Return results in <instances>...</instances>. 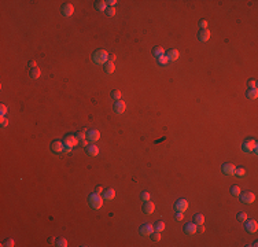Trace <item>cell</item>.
<instances>
[{
    "mask_svg": "<svg viewBox=\"0 0 258 247\" xmlns=\"http://www.w3.org/2000/svg\"><path fill=\"white\" fill-rule=\"evenodd\" d=\"M28 66H29V69H35V67H37V65H36V61H29Z\"/></svg>",
    "mask_w": 258,
    "mask_h": 247,
    "instance_id": "cell-44",
    "label": "cell"
},
{
    "mask_svg": "<svg viewBox=\"0 0 258 247\" xmlns=\"http://www.w3.org/2000/svg\"><path fill=\"white\" fill-rule=\"evenodd\" d=\"M114 61H115V55H114V54H109V61H107V62H111V63H113Z\"/></svg>",
    "mask_w": 258,
    "mask_h": 247,
    "instance_id": "cell-48",
    "label": "cell"
},
{
    "mask_svg": "<svg viewBox=\"0 0 258 247\" xmlns=\"http://www.w3.org/2000/svg\"><path fill=\"white\" fill-rule=\"evenodd\" d=\"M235 174H236V176H240V177H242V176H244V174H246V170H244V168H242V166L236 168V169H235Z\"/></svg>",
    "mask_w": 258,
    "mask_h": 247,
    "instance_id": "cell-34",
    "label": "cell"
},
{
    "mask_svg": "<svg viewBox=\"0 0 258 247\" xmlns=\"http://www.w3.org/2000/svg\"><path fill=\"white\" fill-rule=\"evenodd\" d=\"M236 218L239 220V221H242V222H244V221L247 220V213H244V212H242V213H237Z\"/></svg>",
    "mask_w": 258,
    "mask_h": 247,
    "instance_id": "cell-33",
    "label": "cell"
},
{
    "mask_svg": "<svg viewBox=\"0 0 258 247\" xmlns=\"http://www.w3.org/2000/svg\"><path fill=\"white\" fill-rule=\"evenodd\" d=\"M88 202H89V205H91L92 209H100L102 205H103V198L96 194V192H93L89 195V198H88Z\"/></svg>",
    "mask_w": 258,
    "mask_h": 247,
    "instance_id": "cell-2",
    "label": "cell"
},
{
    "mask_svg": "<svg viewBox=\"0 0 258 247\" xmlns=\"http://www.w3.org/2000/svg\"><path fill=\"white\" fill-rule=\"evenodd\" d=\"M63 144L65 146H70V147H74L78 144V139L76 136H73V135H67V136H65L63 139Z\"/></svg>",
    "mask_w": 258,
    "mask_h": 247,
    "instance_id": "cell-10",
    "label": "cell"
},
{
    "mask_svg": "<svg viewBox=\"0 0 258 247\" xmlns=\"http://www.w3.org/2000/svg\"><path fill=\"white\" fill-rule=\"evenodd\" d=\"M198 39L201 41H207L210 39V32L209 29H201V32L198 33Z\"/></svg>",
    "mask_w": 258,
    "mask_h": 247,
    "instance_id": "cell-18",
    "label": "cell"
},
{
    "mask_svg": "<svg viewBox=\"0 0 258 247\" xmlns=\"http://www.w3.org/2000/svg\"><path fill=\"white\" fill-rule=\"evenodd\" d=\"M246 224H244V228H246V231L247 232H250V233H254V232H257V229H258V224H257V221L255 220H250V221H244Z\"/></svg>",
    "mask_w": 258,
    "mask_h": 247,
    "instance_id": "cell-5",
    "label": "cell"
},
{
    "mask_svg": "<svg viewBox=\"0 0 258 247\" xmlns=\"http://www.w3.org/2000/svg\"><path fill=\"white\" fill-rule=\"evenodd\" d=\"M235 169L236 166L233 164H224L223 165V172L224 174H228V176H233L235 174Z\"/></svg>",
    "mask_w": 258,
    "mask_h": 247,
    "instance_id": "cell-13",
    "label": "cell"
},
{
    "mask_svg": "<svg viewBox=\"0 0 258 247\" xmlns=\"http://www.w3.org/2000/svg\"><path fill=\"white\" fill-rule=\"evenodd\" d=\"M258 96V91L257 88H249V91L246 92V97L247 99H251V100H255Z\"/></svg>",
    "mask_w": 258,
    "mask_h": 247,
    "instance_id": "cell-20",
    "label": "cell"
},
{
    "mask_svg": "<svg viewBox=\"0 0 258 247\" xmlns=\"http://www.w3.org/2000/svg\"><path fill=\"white\" fill-rule=\"evenodd\" d=\"M154 231V226L151 224H143L139 228V232L141 236H150V233Z\"/></svg>",
    "mask_w": 258,
    "mask_h": 247,
    "instance_id": "cell-8",
    "label": "cell"
},
{
    "mask_svg": "<svg viewBox=\"0 0 258 247\" xmlns=\"http://www.w3.org/2000/svg\"><path fill=\"white\" fill-rule=\"evenodd\" d=\"M76 137L78 139V142H80V140H84V139L87 137V132H85V130H80V132H77Z\"/></svg>",
    "mask_w": 258,
    "mask_h": 247,
    "instance_id": "cell-35",
    "label": "cell"
},
{
    "mask_svg": "<svg viewBox=\"0 0 258 247\" xmlns=\"http://www.w3.org/2000/svg\"><path fill=\"white\" fill-rule=\"evenodd\" d=\"M95 10H98V11H106V8H107V4H106V1L103 0H99V1H95Z\"/></svg>",
    "mask_w": 258,
    "mask_h": 247,
    "instance_id": "cell-21",
    "label": "cell"
},
{
    "mask_svg": "<svg viewBox=\"0 0 258 247\" xmlns=\"http://www.w3.org/2000/svg\"><path fill=\"white\" fill-rule=\"evenodd\" d=\"M61 11H62V14L65 15V17H71L73 13H74V7H73L71 3H66V4H63L62 6Z\"/></svg>",
    "mask_w": 258,
    "mask_h": 247,
    "instance_id": "cell-9",
    "label": "cell"
},
{
    "mask_svg": "<svg viewBox=\"0 0 258 247\" xmlns=\"http://www.w3.org/2000/svg\"><path fill=\"white\" fill-rule=\"evenodd\" d=\"M240 200L243 202V203H247V205H250L253 203L254 200H255V195L250 191H244V192H240Z\"/></svg>",
    "mask_w": 258,
    "mask_h": 247,
    "instance_id": "cell-4",
    "label": "cell"
},
{
    "mask_svg": "<svg viewBox=\"0 0 258 247\" xmlns=\"http://www.w3.org/2000/svg\"><path fill=\"white\" fill-rule=\"evenodd\" d=\"M55 246L58 247H66L67 246V240L65 239V238H58L55 242Z\"/></svg>",
    "mask_w": 258,
    "mask_h": 247,
    "instance_id": "cell-28",
    "label": "cell"
},
{
    "mask_svg": "<svg viewBox=\"0 0 258 247\" xmlns=\"http://www.w3.org/2000/svg\"><path fill=\"white\" fill-rule=\"evenodd\" d=\"M92 61L95 62L96 65H105L109 61V54L106 52L105 49H98L92 54Z\"/></svg>",
    "mask_w": 258,
    "mask_h": 247,
    "instance_id": "cell-1",
    "label": "cell"
},
{
    "mask_svg": "<svg viewBox=\"0 0 258 247\" xmlns=\"http://www.w3.org/2000/svg\"><path fill=\"white\" fill-rule=\"evenodd\" d=\"M154 210H155V205L151 200H147V202L143 203V213L144 214H153Z\"/></svg>",
    "mask_w": 258,
    "mask_h": 247,
    "instance_id": "cell-12",
    "label": "cell"
},
{
    "mask_svg": "<svg viewBox=\"0 0 258 247\" xmlns=\"http://www.w3.org/2000/svg\"><path fill=\"white\" fill-rule=\"evenodd\" d=\"M87 154L89 155V157H96L99 154V148L98 146H95V144H89V146H87Z\"/></svg>",
    "mask_w": 258,
    "mask_h": 247,
    "instance_id": "cell-17",
    "label": "cell"
},
{
    "mask_svg": "<svg viewBox=\"0 0 258 247\" xmlns=\"http://www.w3.org/2000/svg\"><path fill=\"white\" fill-rule=\"evenodd\" d=\"M242 148H243L244 152H247V154H250L253 151L257 148V140L254 139V137H251V139H246L242 144Z\"/></svg>",
    "mask_w": 258,
    "mask_h": 247,
    "instance_id": "cell-3",
    "label": "cell"
},
{
    "mask_svg": "<svg viewBox=\"0 0 258 247\" xmlns=\"http://www.w3.org/2000/svg\"><path fill=\"white\" fill-rule=\"evenodd\" d=\"M175 209L177 210V212L184 213L187 209H188V202H187L185 199H179V200L175 203Z\"/></svg>",
    "mask_w": 258,
    "mask_h": 247,
    "instance_id": "cell-6",
    "label": "cell"
},
{
    "mask_svg": "<svg viewBox=\"0 0 258 247\" xmlns=\"http://www.w3.org/2000/svg\"><path fill=\"white\" fill-rule=\"evenodd\" d=\"M247 85H249V88H257V81L254 78H251V80H249Z\"/></svg>",
    "mask_w": 258,
    "mask_h": 247,
    "instance_id": "cell-39",
    "label": "cell"
},
{
    "mask_svg": "<svg viewBox=\"0 0 258 247\" xmlns=\"http://www.w3.org/2000/svg\"><path fill=\"white\" fill-rule=\"evenodd\" d=\"M63 142H61V140H55V142H52L51 143V150L54 151V152H56V154H61V152H63Z\"/></svg>",
    "mask_w": 258,
    "mask_h": 247,
    "instance_id": "cell-11",
    "label": "cell"
},
{
    "mask_svg": "<svg viewBox=\"0 0 258 247\" xmlns=\"http://www.w3.org/2000/svg\"><path fill=\"white\" fill-rule=\"evenodd\" d=\"M111 97L114 99V100H121V91L114 89V91L111 92Z\"/></svg>",
    "mask_w": 258,
    "mask_h": 247,
    "instance_id": "cell-31",
    "label": "cell"
},
{
    "mask_svg": "<svg viewBox=\"0 0 258 247\" xmlns=\"http://www.w3.org/2000/svg\"><path fill=\"white\" fill-rule=\"evenodd\" d=\"M240 192H242V188H240L239 185H232V187H231V194H232L233 196H239Z\"/></svg>",
    "mask_w": 258,
    "mask_h": 247,
    "instance_id": "cell-26",
    "label": "cell"
},
{
    "mask_svg": "<svg viewBox=\"0 0 258 247\" xmlns=\"http://www.w3.org/2000/svg\"><path fill=\"white\" fill-rule=\"evenodd\" d=\"M150 236H151V240H154V242H159L161 240V232L159 231H155V229H154L153 232L150 233Z\"/></svg>",
    "mask_w": 258,
    "mask_h": 247,
    "instance_id": "cell-27",
    "label": "cell"
},
{
    "mask_svg": "<svg viewBox=\"0 0 258 247\" xmlns=\"http://www.w3.org/2000/svg\"><path fill=\"white\" fill-rule=\"evenodd\" d=\"M63 146H65V144H63ZM71 148H73V147H70V146H65V147H63V152H65V154H69L70 151H71Z\"/></svg>",
    "mask_w": 258,
    "mask_h": 247,
    "instance_id": "cell-43",
    "label": "cell"
},
{
    "mask_svg": "<svg viewBox=\"0 0 258 247\" xmlns=\"http://www.w3.org/2000/svg\"><path fill=\"white\" fill-rule=\"evenodd\" d=\"M251 246H253V247H257V246H258V243H257V240H255V242H253V244H251Z\"/></svg>",
    "mask_w": 258,
    "mask_h": 247,
    "instance_id": "cell-50",
    "label": "cell"
},
{
    "mask_svg": "<svg viewBox=\"0 0 258 247\" xmlns=\"http://www.w3.org/2000/svg\"><path fill=\"white\" fill-rule=\"evenodd\" d=\"M194 222H195L196 225H202L203 222H205V216L201 214V213H198L194 216Z\"/></svg>",
    "mask_w": 258,
    "mask_h": 247,
    "instance_id": "cell-23",
    "label": "cell"
},
{
    "mask_svg": "<svg viewBox=\"0 0 258 247\" xmlns=\"http://www.w3.org/2000/svg\"><path fill=\"white\" fill-rule=\"evenodd\" d=\"M3 246H6V247H13V246H14V240H13V239H6L4 242H3Z\"/></svg>",
    "mask_w": 258,
    "mask_h": 247,
    "instance_id": "cell-38",
    "label": "cell"
},
{
    "mask_svg": "<svg viewBox=\"0 0 258 247\" xmlns=\"http://www.w3.org/2000/svg\"><path fill=\"white\" fill-rule=\"evenodd\" d=\"M207 25H209V23H207V21H206V19H201V21H199V26L202 27V29H207Z\"/></svg>",
    "mask_w": 258,
    "mask_h": 247,
    "instance_id": "cell-40",
    "label": "cell"
},
{
    "mask_svg": "<svg viewBox=\"0 0 258 247\" xmlns=\"http://www.w3.org/2000/svg\"><path fill=\"white\" fill-rule=\"evenodd\" d=\"M55 242H56V240L54 239V238H49V239H48V243H55Z\"/></svg>",
    "mask_w": 258,
    "mask_h": 247,
    "instance_id": "cell-49",
    "label": "cell"
},
{
    "mask_svg": "<svg viewBox=\"0 0 258 247\" xmlns=\"http://www.w3.org/2000/svg\"><path fill=\"white\" fill-rule=\"evenodd\" d=\"M140 198H141L143 202H147V200H150V199H151V195H150L147 191H143L141 194H140Z\"/></svg>",
    "mask_w": 258,
    "mask_h": 247,
    "instance_id": "cell-32",
    "label": "cell"
},
{
    "mask_svg": "<svg viewBox=\"0 0 258 247\" xmlns=\"http://www.w3.org/2000/svg\"><path fill=\"white\" fill-rule=\"evenodd\" d=\"M103 191H105V190H103V187H102V185H98V187L95 188V192H96V194H102Z\"/></svg>",
    "mask_w": 258,
    "mask_h": 247,
    "instance_id": "cell-47",
    "label": "cell"
},
{
    "mask_svg": "<svg viewBox=\"0 0 258 247\" xmlns=\"http://www.w3.org/2000/svg\"><path fill=\"white\" fill-rule=\"evenodd\" d=\"M157 59H158V63H159V65H162V66H165L167 62H169V59H167L166 55H161V56H158Z\"/></svg>",
    "mask_w": 258,
    "mask_h": 247,
    "instance_id": "cell-30",
    "label": "cell"
},
{
    "mask_svg": "<svg viewBox=\"0 0 258 247\" xmlns=\"http://www.w3.org/2000/svg\"><path fill=\"white\" fill-rule=\"evenodd\" d=\"M102 194H103V199H106V200H111V199H114V196H115V192H114L113 188H107V190H105Z\"/></svg>",
    "mask_w": 258,
    "mask_h": 247,
    "instance_id": "cell-19",
    "label": "cell"
},
{
    "mask_svg": "<svg viewBox=\"0 0 258 247\" xmlns=\"http://www.w3.org/2000/svg\"><path fill=\"white\" fill-rule=\"evenodd\" d=\"M87 139L92 142V143H95V142H98L99 139H100V133H99V130L96 129H91L87 132Z\"/></svg>",
    "mask_w": 258,
    "mask_h": 247,
    "instance_id": "cell-7",
    "label": "cell"
},
{
    "mask_svg": "<svg viewBox=\"0 0 258 247\" xmlns=\"http://www.w3.org/2000/svg\"><path fill=\"white\" fill-rule=\"evenodd\" d=\"M183 218H184V216H183V213H181V212H177V213H176V220L181 221Z\"/></svg>",
    "mask_w": 258,
    "mask_h": 247,
    "instance_id": "cell-46",
    "label": "cell"
},
{
    "mask_svg": "<svg viewBox=\"0 0 258 247\" xmlns=\"http://www.w3.org/2000/svg\"><path fill=\"white\" fill-rule=\"evenodd\" d=\"M7 111H8V109H7V106H6V104H1V106H0V114H1V117L6 115V114H7Z\"/></svg>",
    "mask_w": 258,
    "mask_h": 247,
    "instance_id": "cell-37",
    "label": "cell"
},
{
    "mask_svg": "<svg viewBox=\"0 0 258 247\" xmlns=\"http://www.w3.org/2000/svg\"><path fill=\"white\" fill-rule=\"evenodd\" d=\"M125 102H122V100H115V103H114V106H113V109H114V111L117 113V114H122L124 111H125Z\"/></svg>",
    "mask_w": 258,
    "mask_h": 247,
    "instance_id": "cell-14",
    "label": "cell"
},
{
    "mask_svg": "<svg viewBox=\"0 0 258 247\" xmlns=\"http://www.w3.org/2000/svg\"><path fill=\"white\" fill-rule=\"evenodd\" d=\"M78 144H80L81 147H85V148H87V146H89V144H88V140H85V139H84V140H80Z\"/></svg>",
    "mask_w": 258,
    "mask_h": 247,
    "instance_id": "cell-42",
    "label": "cell"
},
{
    "mask_svg": "<svg viewBox=\"0 0 258 247\" xmlns=\"http://www.w3.org/2000/svg\"><path fill=\"white\" fill-rule=\"evenodd\" d=\"M153 226H154V229H155V231H159V232H162V231L165 229V222H163L162 220H159V221H157V222H155Z\"/></svg>",
    "mask_w": 258,
    "mask_h": 247,
    "instance_id": "cell-25",
    "label": "cell"
},
{
    "mask_svg": "<svg viewBox=\"0 0 258 247\" xmlns=\"http://www.w3.org/2000/svg\"><path fill=\"white\" fill-rule=\"evenodd\" d=\"M8 125V121L4 118V117H1V128H6Z\"/></svg>",
    "mask_w": 258,
    "mask_h": 247,
    "instance_id": "cell-45",
    "label": "cell"
},
{
    "mask_svg": "<svg viewBox=\"0 0 258 247\" xmlns=\"http://www.w3.org/2000/svg\"><path fill=\"white\" fill-rule=\"evenodd\" d=\"M167 56V59L169 61H177L179 59V56H180V54H179V51L177 49H175V48H172V49H169V51H166V54H165Z\"/></svg>",
    "mask_w": 258,
    "mask_h": 247,
    "instance_id": "cell-16",
    "label": "cell"
},
{
    "mask_svg": "<svg viewBox=\"0 0 258 247\" xmlns=\"http://www.w3.org/2000/svg\"><path fill=\"white\" fill-rule=\"evenodd\" d=\"M103 70H105L106 74H111V73H114V70H115V66H114V63H111V62H107V63H105Z\"/></svg>",
    "mask_w": 258,
    "mask_h": 247,
    "instance_id": "cell-22",
    "label": "cell"
},
{
    "mask_svg": "<svg viewBox=\"0 0 258 247\" xmlns=\"http://www.w3.org/2000/svg\"><path fill=\"white\" fill-rule=\"evenodd\" d=\"M153 54L158 58V56H161V55H165V49H163L162 47H155L153 49Z\"/></svg>",
    "mask_w": 258,
    "mask_h": 247,
    "instance_id": "cell-29",
    "label": "cell"
},
{
    "mask_svg": "<svg viewBox=\"0 0 258 247\" xmlns=\"http://www.w3.org/2000/svg\"><path fill=\"white\" fill-rule=\"evenodd\" d=\"M184 232L187 233V235H194V233H196V224L195 222H187V224L184 225Z\"/></svg>",
    "mask_w": 258,
    "mask_h": 247,
    "instance_id": "cell-15",
    "label": "cell"
},
{
    "mask_svg": "<svg viewBox=\"0 0 258 247\" xmlns=\"http://www.w3.org/2000/svg\"><path fill=\"white\" fill-rule=\"evenodd\" d=\"M117 3H118L117 0H107V1H106V4H107V7H114V6H115V4H117Z\"/></svg>",
    "mask_w": 258,
    "mask_h": 247,
    "instance_id": "cell-41",
    "label": "cell"
},
{
    "mask_svg": "<svg viewBox=\"0 0 258 247\" xmlns=\"http://www.w3.org/2000/svg\"><path fill=\"white\" fill-rule=\"evenodd\" d=\"M29 74H30V77H32L33 80H36V78L40 77L41 71H40V69L39 67H35V69H30V70H29Z\"/></svg>",
    "mask_w": 258,
    "mask_h": 247,
    "instance_id": "cell-24",
    "label": "cell"
},
{
    "mask_svg": "<svg viewBox=\"0 0 258 247\" xmlns=\"http://www.w3.org/2000/svg\"><path fill=\"white\" fill-rule=\"evenodd\" d=\"M106 14H107V17H114L115 15V8L114 7H107L106 8Z\"/></svg>",
    "mask_w": 258,
    "mask_h": 247,
    "instance_id": "cell-36",
    "label": "cell"
}]
</instances>
